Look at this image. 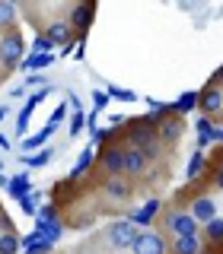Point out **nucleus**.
<instances>
[{
    "label": "nucleus",
    "instance_id": "obj_30",
    "mask_svg": "<svg viewBox=\"0 0 223 254\" xmlns=\"http://www.w3.org/2000/svg\"><path fill=\"white\" fill-rule=\"evenodd\" d=\"M51 48H54V45L48 42L45 35H38V38H35V51H38V54H48V51H51Z\"/></svg>",
    "mask_w": 223,
    "mask_h": 254
},
{
    "label": "nucleus",
    "instance_id": "obj_15",
    "mask_svg": "<svg viewBox=\"0 0 223 254\" xmlns=\"http://www.w3.org/2000/svg\"><path fill=\"white\" fill-rule=\"evenodd\" d=\"M159 210V200H150L147 206H143V210H134L131 213V222H134V226H150V219H153V213Z\"/></svg>",
    "mask_w": 223,
    "mask_h": 254
},
{
    "label": "nucleus",
    "instance_id": "obj_11",
    "mask_svg": "<svg viewBox=\"0 0 223 254\" xmlns=\"http://www.w3.org/2000/svg\"><path fill=\"white\" fill-rule=\"evenodd\" d=\"M147 156L140 153V149H134V146H124V175H134V178H137V175H143L147 172Z\"/></svg>",
    "mask_w": 223,
    "mask_h": 254
},
{
    "label": "nucleus",
    "instance_id": "obj_12",
    "mask_svg": "<svg viewBox=\"0 0 223 254\" xmlns=\"http://www.w3.org/2000/svg\"><path fill=\"white\" fill-rule=\"evenodd\" d=\"M217 216V203L211 200V197H198L195 203H191V219L195 222H211Z\"/></svg>",
    "mask_w": 223,
    "mask_h": 254
},
{
    "label": "nucleus",
    "instance_id": "obj_8",
    "mask_svg": "<svg viewBox=\"0 0 223 254\" xmlns=\"http://www.w3.org/2000/svg\"><path fill=\"white\" fill-rule=\"evenodd\" d=\"M102 190H106V197L112 203H127L134 188H131L127 178H102Z\"/></svg>",
    "mask_w": 223,
    "mask_h": 254
},
{
    "label": "nucleus",
    "instance_id": "obj_14",
    "mask_svg": "<svg viewBox=\"0 0 223 254\" xmlns=\"http://www.w3.org/2000/svg\"><path fill=\"white\" fill-rule=\"evenodd\" d=\"M51 248H54V245L45 242V238H38V235L22 238V254H51Z\"/></svg>",
    "mask_w": 223,
    "mask_h": 254
},
{
    "label": "nucleus",
    "instance_id": "obj_28",
    "mask_svg": "<svg viewBox=\"0 0 223 254\" xmlns=\"http://www.w3.org/2000/svg\"><path fill=\"white\" fill-rule=\"evenodd\" d=\"M211 130H214L211 118H201V121H198V133H201V146H207V137H211Z\"/></svg>",
    "mask_w": 223,
    "mask_h": 254
},
{
    "label": "nucleus",
    "instance_id": "obj_9",
    "mask_svg": "<svg viewBox=\"0 0 223 254\" xmlns=\"http://www.w3.org/2000/svg\"><path fill=\"white\" fill-rule=\"evenodd\" d=\"M198 108L204 111V118L220 115V108H223V89H217V86H207L204 92H198Z\"/></svg>",
    "mask_w": 223,
    "mask_h": 254
},
{
    "label": "nucleus",
    "instance_id": "obj_4",
    "mask_svg": "<svg viewBox=\"0 0 223 254\" xmlns=\"http://www.w3.org/2000/svg\"><path fill=\"white\" fill-rule=\"evenodd\" d=\"M99 165L106 178H121L124 175V146H106L99 153Z\"/></svg>",
    "mask_w": 223,
    "mask_h": 254
},
{
    "label": "nucleus",
    "instance_id": "obj_35",
    "mask_svg": "<svg viewBox=\"0 0 223 254\" xmlns=\"http://www.w3.org/2000/svg\"><path fill=\"white\" fill-rule=\"evenodd\" d=\"M6 115H10V108H6V105H0V121H3Z\"/></svg>",
    "mask_w": 223,
    "mask_h": 254
},
{
    "label": "nucleus",
    "instance_id": "obj_33",
    "mask_svg": "<svg viewBox=\"0 0 223 254\" xmlns=\"http://www.w3.org/2000/svg\"><path fill=\"white\" fill-rule=\"evenodd\" d=\"M80 124H83V115L77 111V115H74V127H70V133H77V130H80Z\"/></svg>",
    "mask_w": 223,
    "mask_h": 254
},
{
    "label": "nucleus",
    "instance_id": "obj_5",
    "mask_svg": "<svg viewBox=\"0 0 223 254\" xmlns=\"http://www.w3.org/2000/svg\"><path fill=\"white\" fill-rule=\"evenodd\" d=\"M166 229L175 235V238H185V235H198V222L191 219V213H182V210H172L163 216Z\"/></svg>",
    "mask_w": 223,
    "mask_h": 254
},
{
    "label": "nucleus",
    "instance_id": "obj_6",
    "mask_svg": "<svg viewBox=\"0 0 223 254\" xmlns=\"http://www.w3.org/2000/svg\"><path fill=\"white\" fill-rule=\"evenodd\" d=\"M156 133H159V143H175L182 133H185V121H182V118L169 108V111L163 115V121H159Z\"/></svg>",
    "mask_w": 223,
    "mask_h": 254
},
{
    "label": "nucleus",
    "instance_id": "obj_37",
    "mask_svg": "<svg viewBox=\"0 0 223 254\" xmlns=\"http://www.w3.org/2000/svg\"><path fill=\"white\" fill-rule=\"evenodd\" d=\"M217 79H220V83H223V67H220V70H217Z\"/></svg>",
    "mask_w": 223,
    "mask_h": 254
},
{
    "label": "nucleus",
    "instance_id": "obj_31",
    "mask_svg": "<svg viewBox=\"0 0 223 254\" xmlns=\"http://www.w3.org/2000/svg\"><path fill=\"white\" fill-rule=\"evenodd\" d=\"M93 102H96V108H106V105H109V95H106V92H96Z\"/></svg>",
    "mask_w": 223,
    "mask_h": 254
},
{
    "label": "nucleus",
    "instance_id": "obj_22",
    "mask_svg": "<svg viewBox=\"0 0 223 254\" xmlns=\"http://www.w3.org/2000/svg\"><path fill=\"white\" fill-rule=\"evenodd\" d=\"M26 178H29V175H16L10 185H6L13 197H26V194H29V181H26Z\"/></svg>",
    "mask_w": 223,
    "mask_h": 254
},
{
    "label": "nucleus",
    "instance_id": "obj_24",
    "mask_svg": "<svg viewBox=\"0 0 223 254\" xmlns=\"http://www.w3.org/2000/svg\"><path fill=\"white\" fill-rule=\"evenodd\" d=\"M90 162H93V143L83 149V156H80V162H77V169H74V178H77V175H83L86 169H90Z\"/></svg>",
    "mask_w": 223,
    "mask_h": 254
},
{
    "label": "nucleus",
    "instance_id": "obj_21",
    "mask_svg": "<svg viewBox=\"0 0 223 254\" xmlns=\"http://www.w3.org/2000/svg\"><path fill=\"white\" fill-rule=\"evenodd\" d=\"M204 226H207L204 235L211 238V242H223V219H220V216H214L211 222H204Z\"/></svg>",
    "mask_w": 223,
    "mask_h": 254
},
{
    "label": "nucleus",
    "instance_id": "obj_29",
    "mask_svg": "<svg viewBox=\"0 0 223 254\" xmlns=\"http://www.w3.org/2000/svg\"><path fill=\"white\" fill-rule=\"evenodd\" d=\"M35 197H38V194H32V190H29L26 197H19V200H22V210H26V213H35Z\"/></svg>",
    "mask_w": 223,
    "mask_h": 254
},
{
    "label": "nucleus",
    "instance_id": "obj_23",
    "mask_svg": "<svg viewBox=\"0 0 223 254\" xmlns=\"http://www.w3.org/2000/svg\"><path fill=\"white\" fill-rule=\"evenodd\" d=\"M51 156H54V149H42L38 156H22V162H26V165H48Z\"/></svg>",
    "mask_w": 223,
    "mask_h": 254
},
{
    "label": "nucleus",
    "instance_id": "obj_10",
    "mask_svg": "<svg viewBox=\"0 0 223 254\" xmlns=\"http://www.w3.org/2000/svg\"><path fill=\"white\" fill-rule=\"evenodd\" d=\"M45 38L51 45H61L64 51H67L70 42H74V29H70L67 22H48V26H45Z\"/></svg>",
    "mask_w": 223,
    "mask_h": 254
},
{
    "label": "nucleus",
    "instance_id": "obj_1",
    "mask_svg": "<svg viewBox=\"0 0 223 254\" xmlns=\"http://www.w3.org/2000/svg\"><path fill=\"white\" fill-rule=\"evenodd\" d=\"M127 146L140 149V153L147 156V162L163 156V143H159V133H156V127H153L150 118H143V121H137L131 127V133H127Z\"/></svg>",
    "mask_w": 223,
    "mask_h": 254
},
{
    "label": "nucleus",
    "instance_id": "obj_18",
    "mask_svg": "<svg viewBox=\"0 0 223 254\" xmlns=\"http://www.w3.org/2000/svg\"><path fill=\"white\" fill-rule=\"evenodd\" d=\"M16 22V3H10V0H0V29H13Z\"/></svg>",
    "mask_w": 223,
    "mask_h": 254
},
{
    "label": "nucleus",
    "instance_id": "obj_2",
    "mask_svg": "<svg viewBox=\"0 0 223 254\" xmlns=\"http://www.w3.org/2000/svg\"><path fill=\"white\" fill-rule=\"evenodd\" d=\"M22 51H26V42H22L19 29H6L3 38H0V64H3V70H13L16 64H22Z\"/></svg>",
    "mask_w": 223,
    "mask_h": 254
},
{
    "label": "nucleus",
    "instance_id": "obj_13",
    "mask_svg": "<svg viewBox=\"0 0 223 254\" xmlns=\"http://www.w3.org/2000/svg\"><path fill=\"white\" fill-rule=\"evenodd\" d=\"M198 251H201V238L198 235H185L172 242V254H198Z\"/></svg>",
    "mask_w": 223,
    "mask_h": 254
},
{
    "label": "nucleus",
    "instance_id": "obj_20",
    "mask_svg": "<svg viewBox=\"0 0 223 254\" xmlns=\"http://www.w3.org/2000/svg\"><path fill=\"white\" fill-rule=\"evenodd\" d=\"M191 108H198V92H185V95H182V99L172 105L175 115H185V111H191Z\"/></svg>",
    "mask_w": 223,
    "mask_h": 254
},
{
    "label": "nucleus",
    "instance_id": "obj_34",
    "mask_svg": "<svg viewBox=\"0 0 223 254\" xmlns=\"http://www.w3.org/2000/svg\"><path fill=\"white\" fill-rule=\"evenodd\" d=\"M214 185H217V188H220V190H223V169H220V172H217V178H214Z\"/></svg>",
    "mask_w": 223,
    "mask_h": 254
},
{
    "label": "nucleus",
    "instance_id": "obj_36",
    "mask_svg": "<svg viewBox=\"0 0 223 254\" xmlns=\"http://www.w3.org/2000/svg\"><path fill=\"white\" fill-rule=\"evenodd\" d=\"M198 254H214V251H211V248H201V251H198Z\"/></svg>",
    "mask_w": 223,
    "mask_h": 254
},
{
    "label": "nucleus",
    "instance_id": "obj_3",
    "mask_svg": "<svg viewBox=\"0 0 223 254\" xmlns=\"http://www.w3.org/2000/svg\"><path fill=\"white\" fill-rule=\"evenodd\" d=\"M137 232H140V229L134 226L131 219H118V222H112V226L106 229V242H109V248L124 251V248H131V245H134Z\"/></svg>",
    "mask_w": 223,
    "mask_h": 254
},
{
    "label": "nucleus",
    "instance_id": "obj_16",
    "mask_svg": "<svg viewBox=\"0 0 223 254\" xmlns=\"http://www.w3.org/2000/svg\"><path fill=\"white\" fill-rule=\"evenodd\" d=\"M35 235L54 245V242L61 238V222H58V219H51V222H38V232H35Z\"/></svg>",
    "mask_w": 223,
    "mask_h": 254
},
{
    "label": "nucleus",
    "instance_id": "obj_7",
    "mask_svg": "<svg viewBox=\"0 0 223 254\" xmlns=\"http://www.w3.org/2000/svg\"><path fill=\"white\" fill-rule=\"evenodd\" d=\"M131 251L134 254H166V242H163L159 232H147V229H140L137 238H134V245H131Z\"/></svg>",
    "mask_w": 223,
    "mask_h": 254
},
{
    "label": "nucleus",
    "instance_id": "obj_25",
    "mask_svg": "<svg viewBox=\"0 0 223 254\" xmlns=\"http://www.w3.org/2000/svg\"><path fill=\"white\" fill-rule=\"evenodd\" d=\"M204 169V153H195L191 156V162H188V178H198Z\"/></svg>",
    "mask_w": 223,
    "mask_h": 254
},
{
    "label": "nucleus",
    "instance_id": "obj_32",
    "mask_svg": "<svg viewBox=\"0 0 223 254\" xmlns=\"http://www.w3.org/2000/svg\"><path fill=\"white\" fill-rule=\"evenodd\" d=\"M207 140H214V143H223V127H214V130H211V137H207Z\"/></svg>",
    "mask_w": 223,
    "mask_h": 254
},
{
    "label": "nucleus",
    "instance_id": "obj_27",
    "mask_svg": "<svg viewBox=\"0 0 223 254\" xmlns=\"http://www.w3.org/2000/svg\"><path fill=\"white\" fill-rule=\"evenodd\" d=\"M106 95H112V99H121V102H134V99H137L131 89H118V86H109Z\"/></svg>",
    "mask_w": 223,
    "mask_h": 254
},
{
    "label": "nucleus",
    "instance_id": "obj_19",
    "mask_svg": "<svg viewBox=\"0 0 223 254\" xmlns=\"http://www.w3.org/2000/svg\"><path fill=\"white\" fill-rule=\"evenodd\" d=\"M90 16H93V6H90V3H80L77 10L70 13V19H74V26H77L80 32H83L86 26H90Z\"/></svg>",
    "mask_w": 223,
    "mask_h": 254
},
{
    "label": "nucleus",
    "instance_id": "obj_26",
    "mask_svg": "<svg viewBox=\"0 0 223 254\" xmlns=\"http://www.w3.org/2000/svg\"><path fill=\"white\" fill-rule=\"evenodd\" d=\"M48 133H51V127H45L42 133H35V137H29V140H22V149H35V146H42V143L48 140Z\"/></svg>",
    "mask_w": 223,
    "mask_h": 254
},
{
    "label": "nucleus",
    "instance_id": "obj_17",
    "mask_svg": "<svg viewBox=\"0 0 223 254\" xmlns=\"http://www.w3.org/2000/svg\"><path fill=\"white\" fill-rule=\"evenodd\" d=\"M19 248H22V238L16 232H3V235H0V254H19Z\"/></svg>",
    "mask_w": 223,
    "mask_h": 254
},
{
    "label": "nucleus",
    "instance_id": "obj_38",
    "mask_svg": "<svg viewBox=\"0 0 223 254\" xmlns=\"http://www.w3.org/2000/svg\"><path fill=\"white\" fill-rule=\"evenodd\" d=\"M217 118H220V127H223V108H220V115H217Z\"/></svg>",
    "mask_w": 223,
    "mask_h": 254
}]
</instances>
